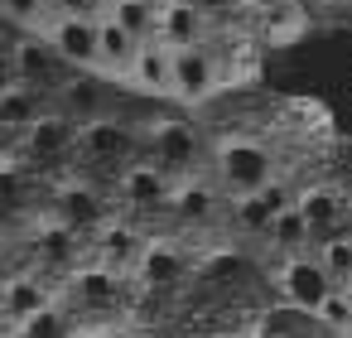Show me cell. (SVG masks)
<instances>
[{"instance_id": "14", "label": "cell", "mask_w": 352, "mask_h": 338, "mask_svg": "<svg viewBox=\"0 0 352 338\" xmlns=\"http://www.w3.org/2000/svg\"><path fill=\"white\" fill-rule=\"evenodd\" d=\"M131 87H135L140 97H150V102H174V49H164L160 39L140 44Z\"/></svg>"}, {"instance_id": "20", "label": "cell", "mask_w": 352, "mask_h": 338, "mask_svg": "<svg viewBox=\"0 0 352 338\" xmlns=\"http://www.w3.org/2000/svg\"><path fill=\"white\" fill-rule=\"evenodd\" d=\"M49 6H54V20H102L107 15L97 0H49Z\"/></svg>"}, {"instance_id": "26", "label": "cell", "mask_w": 352, "mask_h": 338, "mask_svg": "<svg viewBox=\"0 0 352 338\" xmlns=\"http://www.w3.org/2000/svg\"><path fill=\"white\" fill-rule=\"evenodd\" d=\"M347 295H352V290H347Z\"/></svg>"}, {"instance_id": "3", "label": "cell", "mask_w": 352, "mask_h": 338, "mask_svg": "<svg viewBox=\"0 0 352 338\" xmlns=\"http://www.w3.org/2000/svg\"><path fill=\"white\" fill-rule=\"evenodd\" d=\"M140 160V131L126 112H111V116H97V121H82L78 126V155H73V174L92 179V184H116V174L126 165Z\"/></svg>"}, {"instance_id": "19", "label": "cell", "mask_w": 352, "mask_h": 338, "mask_svg": "<svg viewBox=\"0 0 352 338\" xmlns=\"http://www.w3.org/2000/svg\"><path fill=\"white\" fill-rule=\"evenodd\" d=\"M0 15L15 20L25 34H44L49 20H54V6L49 0H0Z\"/></svg>"}, {"instance_id": "8", "label": "cell", "mask_w": 352, "mask_h": 338, "mask_svg": "<svg viewBox=\"0 0 352 338\" xmlns=\"http://www.w3.org/2000/svg\"><path fill=\"white\" fill-rule=\"evenodd\" d=\"M217 92H227V87H222V63H217V54H212L208 44L179 49V54H174V102H179V107H193V112H208V107L217 102Z\"/></svg>"}, {"instance_id": "12", "label": "cell", "mask_w": 352, "mask_h": 338, "mask_svg": "<svg viewBox=\"0 0 352 338\" xmlns=\"http://www.w3.org/2000/svg\"><path fill=\"white\" fill-rule=\"evenodd\" d=\"M58 280H49L44 271H20L10 285H6V295H0V314H6L10 324H25V319H34V314H44L49 304H58V290H54Z\"/></svg>"}, {"instance_id": "5", "label": "cell", "mask_w": 352, "mask_h": 338, "mask_svg": "<svg viewBox=\"0 0 352 338\" xmlns=\"http://www.w3.org/2000/svg\"><path fill=\"white\" fill-rule=\"evenodd\" d=\"M294 198H299V184H294V179H275V184H265V189H256V193L232 198V203H227V246H236V242L256 246V242L265 237V227H270L285 208H294Z\"/></svg>"}, {"instance_id": "7", "label": "cell", "mask_w": 352, "mask_h": 338, "mask_svg": "<svg viewBox=\"0 0 352 338\" xmlns=\"http://www.w3.org/2000/svg\"><path fill=\"white\" fill-rule=\"evenodd\" d=\"M10 63H15V83L39 92V97H58L73 78V68L54 54L49 34H25L15 49H10Z\"/></svg>"}, {"instance_id": "24", "label": "cell", "mask_w": 352, "mask_h": 338, "mask_svg": "<svg viewBox=\"0 0 352 338\" xmlns=\"http://www.w3.org/2000/svg\"><path fill=\"white\" fill-rule=\"evenodd\" d=\"M347 242H352V218H347Z\"/></svg>"}, {"instance_id": "10", "label": "cell", "mask_w": 352, "mask_h": 338, "mask_svg": "<svg viewBox=\"0 0 352 338\" xmlns=\"http://www.w3.org/2000/svg\"><path fill=\"white\" fill-rule=\"evenodd\" d=\"M145 246H150V232L140 227V222H131V218H111L92 242H87V261H97V266H111L116 275H135V266H140V256H145Z\"/></svg>"}, {"instance_id": "22", "label": "cell", "mask_w": 352, "mask_h": 338, "mask_svg": "<svg viewBox=\"0 0 352 338\" xmlns=\"http://www.w3.org/2000/svg\"><path fill=\"white\" fill-rule=\"evenodd\" d=\"M15 275H20V266L10 261V251H6V246H0V295H6V285H10Z\"/></svg>"}, {"instance_id": "11", "label": "cell", "mask_w": 352, "mask_h": 338, "mask_svg": "<svg viewBox=\"0 0 352 338\" xmlns=\"http://www.w3.org/2000/svg\"><path fill=\"white\" fill-rule=\"evenodd\" d=\"M49 44L73 73H97V44H102V20H49Z\"/></svg>"}, {"instance_id": "2", "label": "cell", "mask_w": 352, "mask_h": 338, "mask_svg": "<svg viewBox=\"0 0 352 338\" xmlns=\"http://www.w3.org/2000/svg\"><path fill=\"white\" fill-rule=\"evenodd\" d=\"M217 189L227 198H241V193H256L275 179H289L285 169V155L261 136V131H217L212 136V169Z\"/></svg>"}, {"instance_id": "17", "label": "cell", "mask_w": 352, "mask_h": 338, "mask_svg": "<svg viewBox=\"0 0 352 338\" xmlns=\"http://www.w3.org/2000/svg\"><path fill=\"white\" fill-rule=\"evenodd\" d=\"M135 44H150V39H160V6H150V0H121L116 10H107Z\"/></svg>"}, {"instance_id": "18", "label": "cell", "mask_w": 352, "mask_h": 338, "mask_svg": "<svg viewBox=\"0 0 352 338\" xmlns=\"http://www.w3.org/2000/svg\"><path fill=\"white\" fill-rule=\"evenodd\" d=\"M314 256L323 261L333 290H352V242H347V237H333V242L314 246Z\"/></svg>"}, {"instance_id": "4", "label": "cell", "mask_w": 352, "mask_h": 338, "mask_svg": "<svg viewBox=\"0 0 352 338\" xmlns=\"http://www.w3.org/2000/svg\"><path fill=\"white\" fill-rule=\"evenodd\" d=\"M49 218H58L63 227H73V232H82L92 242L116 218V198H111L107 184H92L82 174H63L54 184V193H49Z\"/></svg>"}, {"instance_id": "23", "label": "cell", "mask_w": 352, "mask_h": 338, "mask_svg": "<svg viewBox=\"0 0 352 338\" xmlns=\"http://www.w3.org/2000/svg\"><path fill=\"white\" fill-rule=\"evenodd\" d=\"M97 6H102V10H116V6H121V0H97Z\"/></svg>"}, {"instance_id": "6", "label": "cell", "mask_w": 352, "mask_h": 338, "mask_svg": "<svg viewBox=\"0 0 352 338\" xmlns=\"http://www.w3.org/2000/svg\"><path fill=\"white\" fill-rule=\"evenodd\" d=\"M261 271H265V285L275 290V299L289 304V309H299V314H318L323 299L333 295V280H328V271H323V261L314 251L285 256V261L261 266Z\"/></svg>"}, {"instance_id": "25", "label": "cell", "mask_w": 352, "mask_h": 338, "mask_svg": "<svg viewBox=\"0 0 352 338\" xmlns=\"http://www.w3.org/2000/svg\"><path fill=\"white\" fill-rule=\"evenodd\" d=\"M150 6H169V0H150Z\"/></svg>"}, {"instance_id": "1", "label": "cell", "mask_w": 352, "mask_h": 338, "mask_svg": "<svg viewBox=\"0 0 352 338\" xmlns=\"http://www.w3.org/2000/svg\"><path fill=\"white\" fill-rule=\"evenodd\" d=\"M135 131H140V155L160 165L174 184L212 169V131L198 126L193 116L150 112V116H135Z\"/></svg>"}, {"instance_id": "15", "label": "cell", "mask_w": 352, "mask_h": 338, "mask_svg": "<svg viewBox=\"0 0 352 338\" xmlns=\"http://www.w3.org/2000/svg\"><path fill=\"white\" fill-rule=\"evenodd\" d=\"M135 59H140V44L111 20V15H102V44H97V73L107 78V83H131V73H135Z\"/></svg>"}, {"instance_id": "16", "label": "cell", "mask_w": 352, "mask_h": 338, "mask_svg": "<svg viewBox=\"0 0 352 338\" xmlns=\"http://www.w3.org/2000/svg\"><path fill=\"white\" fill-rule=\"evenodd\" d=\"M39 116H44V97L39 92L20 87V83L0 92V126H6V131H30Z\"/></svg>"}, {"instance_id": "13", "label": "cell", "mask_w": 352, "mask_h": 338, "mask_svg": "<svg viewBox=\"0 0 352 338\" xmlns=\"http://www.w3.org/2000/svg\"><path fill=\"white\" fill-rule=\"evenodd\" d=\"M212 34V20L193 6V0H169V6H160V44L164 49H198L208 44Z\"/></svg>"}, {"instance_id": "9", "label": "cell", "mask_w": 352, "mask_h": 338, "mask_svg": "<svg viewBox=\"0 0 352 338\" xmlns=\"http://www.w3.org/2000/svg\"><path fill=\"white\" fill-rule=\"evenodd\" d=\"M73 155H78V121L63 116L58 107L44 112L25 131V160H30V169H54V165L73 169Z\"/></svg>"}, {"instance_id": "21", "label": "cell", "mask_w": 352, "mask_h": 338, "mask_svg": "<svg viewBox=\"0 0 352 338\" xmlns=\"http://www.w3.org/2000/svg\"><path fill=\"white\" fill-rule=\"evenodd\" d=\"M193 6H198V10H203L208 20H227V15H232L236 6H246V0H193Z\"/></svg>"}]
</instances>
